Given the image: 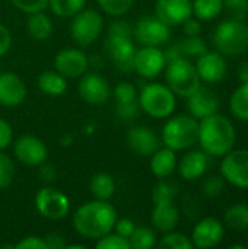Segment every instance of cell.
I'll list each match as a JSON object with an SVG mask.
<instances>
[{
    "instance_id": "1",
    "label": "cell",
    "mask_w": 248,
    "mask_h": 249,
    "mask_svg": "<svg viewBox=\"0 0 248 249\" xmlns=\"http://www.w3.org/2000/svg\"><path fill=\"white\" fill-rule=\"evenodd\" d=\"M117 219V210L111 203L94 198L77 207L73 214V228L79 236L96 241L113 232Z\"/></svg>"
},
{
    "instance_id": "2",
    "label": "cell",
    "mask_w": 248,
    "mask_h": 249,
    "mask_svg": "<svg viewBox=\"0 0 248 249\" xmlns=\"http://www.w3.org/2000/svg\"><path fill=\"white\" fill-rule=\"evenodd\" d=\"M197 143L208 156H225L237 143V130L234 123L219 112L199 120Z\"/></svg>"
},
{
    "instance_id": "3",
    "label": "cell",
    "mask_w": 248,
    "mask_h": 249,
    "mask_svg": "<svg viewBox=\"0 0 248 249\" xmlns=\"http://www.w3.org/2000/svg\"><path fill=\"white\" fill-rule=\"evenodd\" d=\"M199 120L190 114H178L167 118L161 130V143L175 152L191 149L197 143Z\"/></svg>"
},
{
    "instance_id": "4",
    "label": "cell",
    "mask_w": 248,
    "mask_h": 249,
    "mask_svg": "<svg viewBox=\"0 0 248 249\" xmlns=\"http://www.w3.org/2000/svg\"><path fill=\"white\" fill-rule=\"evenodd\" d=\"M142 112L155 120H167L175 112L177 96L164 83L149 82L142 86L137 95Z\"/></svg>"
},
{
    "instance_id": "5",
    "label": "cell",
    "mask_w": 248,
    "mask_h": 249,
    "mask_svg": "<svg viewBox=\"0 0 248 249\" xmlns=\"http://www.w3.org/2000/svg\"><path fill=\"white\" fill-rule=\"evenodd\" d=\"M212 44L225 57H238L248 50V25L246 20H222L212 34Z\"/></svg>"
},
{
    "instance_id": "6",
    "label": "cell",
    "mask_w": 248,
    "mask_h": 249,
    "mask_svg": "<svg viewBox=\"0 0 248 249\" xmlns=\"http://www.w3.org/2000/svg\"><path fill=\"white\" fill-rule=\"evenodd\" d=\"M165 85L175 96L187 98L202 86V80L190 58H177L165 66Z\"/></svg>"
},
{
    "instance_id": "7",
    "label": "cell",
    "mask_w": 248,
    "mask_h": 249,
    "mask_svg": "<svg viewBox=\"0 0 248 249\" xmlns=\"http://www.w3.org/2000/svg\"><path fill=\"white\" fill-rule=\"evenodd\" d=\"M70 19V36L82 48L92 45L104 32V16L96 9L85 7Z\"/></svg>"
},
{
    "instance_id": "8",
    "label": "cell",
    "mask_w": 248,
    "mask_h": 249,
    "mask_svg": "<svg viewBox=\"0 0 248 249\" xmlns=\"http://www.w3.org/2000/svg\"><path fill=\"white\" fill-rule=\"evenodd\" d=\"M132 36L139 45L161 47L171 38V28L155 15L142 16L132 26Z\"/></svg>"
},
{
    "instance_id": "9",
    "label": "cell",
    "mask_w": 248,
    "mask_h": 249,
    "mask_svg": "<svg viewBox=\"0 0 248 249\" xmlns=\"http://www.w3.org/2000/svg\"><path fill=\"white\" fill-rule=\"evenodd\" d=\"M104 51L117 70L123 73L133 71V58L136 53L133 36L107 34L104 41Z\"/></svg>"
},
{
    "instance_id": "10",
    "label": "cell",
    "mask_w": 248,
    "mask_h": 249,
    "mask_svg": "<svg viewBox=\"0 0 248 249\" xmlns=\"http://www.w3.org/2000/svg\"><path fill=\"white\" fill-rule=\"evenodd\" d=\"M34 203L37 212L48 220H61L70 212L69 197L63 191L48 185L37 191Z\"/></svg>"
},
{
    "instance_id": "11",
    "label": "cell",
    "mask_w": 248,
    "mask_h": 249,
    "mask_svg": "<svg viewBox=\"0 0 248 249\" xmlns=\"http://www.w3.org/2000/svg\"><path fill=\"white\" fill-rule=\"evenodd\" d=\"M221 159V177L225 182L248 190V149H232Z\"/></svg>"
},
{
    "instance_id": "12",
    "label": "cell",
    "mask_w": 248,
    "mask_h": 249,
    "mask_svg": "<svg viewBox=\"0 0 248 249\" xmlns=\"http://www.w3.org/2000/svg\"><path fill=\"white\" fill-rule=\"evenodd\" d=\"M165 66L167 60L161 47L140 45V48H136L133 58V71L140 77L146 80H153L164 73Z\"/></svg>"
},
{
    "instance_id": "13",
    "label": "cell",
    "mask_w": 248,
    "mask_h": 249,
    "mask_svg": "<svg viewBox=\"0 0 248 249\" xmlns=\"http://www.w3.org/2000/svg\"><path fill=\"white\" fill-rule=\"evenodd\" d=\"M113 88L110 82L98 71H86L79 77L77 93L91 105H104L111 99Z\"/></svg>"
},
{
    "instance_id": "14",
    "label": "cell",
    "mask_w": 248,
    "mask_h": 249,
    "mask_svg": "<svg viewBox=\"0 0 248 249\" xmlns=\"http://www.w3.org/2000/svg\"><path fill=\"white\" fill-rule=\"evenodd\" d=\"M139 90L136 89V86L130 82H118L111 92V99L114 101L115 105V114L120 120L129 123L136 120L142 109L139 105V99H137Z\"/></svg>"
},
{
    "instance_id": "15",
    "label": "cell",
    "mask_w": 248,
    "mask_h": 249,
    "mask_svg": "<svg viewBox=\"0 0 248 249\" xmlns=\"http://www.w3.org/2000/svg\"><path fill=\"white\" fill-rule=\"evenodd\" d=\"M225 238V225L213 216L202 217L191 231V242L194 248L210 249L222 244Z\"/></svg>"
},
{
    "instance_id": "16",
    "label": "cell",
    "mask_w": 248,
    "mask_h": 249,
    "mask_svg": "<svg viewBox=\"0 0 248 249\" xmlns=\"http://www.w3.org/2000/svg\"><path fill=\"white\" fill-rule=\"evenodd\" d=\"M15 158L26 166L38 168L48 159L47 144L37 136L25 134L15 140L13 143Z\"/></svg>"
},
{
    "instance_id": "17",
    "label": "cell",
    "mask_w": 248,
    "mask_h": 249,
    "mask_svg": "<svg viewBox=\"0 0 248 249\" xmlns=\"http://www.w3.org/2000/svg\"><path fill=\"white\" fill-rule=\"evenodd\" d=\"M89 69V57L82 48L67 47L54 57V70L69 79H79Z\"/></svg>"
},
{
    "instance_id": "18",
    "label": "cell",
    "mask_w": 248,
    "mask_h": 249,
    "mask_svg": "<svg viewBox=\"0 0 248 249\" xmlns=\"http://www.w3.org/2000/svg\"><path fill=\"white\" fill-rule=\"evenodd\" d=\"M194 66H196L200 80L209 85L222 82L228 71V63H227L225 55H222L216 50L215 51L208 50L205 54L197 57Z\"/></svg>"
},
{
    "instance_id": "19",
    "label": "cell",
    "mask_w": 248,
    "mask_h": 249,
    "mask_svg": "<svg viewBox=\"0 0 248 249\" xmlns=\"http://www.w3.org/2000/svg\"><path fill=\"white\" fill-rule=\"evenodd\" d=\"M155 16L170 28L181 26L193 16V0H156Z\"/></svg>"
},
{
    "instance_id": "20",
    "label": "cell",
    "mask_w": 248,
    "mask_h": 249,
    "mask_svg": "<svg viewBox=\"0 0 248 249\" xmlns=\"http://www.w3.org/2000/svg\"><path fill=\"white\" fill-rule=\"evenodd\" d=\"M126 143L133 153L146 158H149L162 144L156 131L146 125L132 127L126 134Z\"/></svg>"
},
{
    "instance_id": "21",
    "label": "cell",
    "mask_w": 248,
    "mask_h": 249,
    "mask_svg": "<svg viewBox=\"0 0 248 249\" xmlns=\"http://www.w3.org/2000/svg\"><path fill=\"white\" fill-rule=\"evenodd\" d=\"M186 99L189 114L196 120H203L209 115L216 114L221 107L218 93L208 86H200Z\"/></svg>"
},
{
    "instance_id": "22",
    "label": "cell",
    "mask_w": 248,
    "mask_h": 249,
    "mask_svg": "<svg viewBox=\"0 0 248 249\" xmlns=\"http://www.w3.org/2000/svg\"><path fill=\"white\" fill-rule=\"evenodd\" d=\"M28 89L22 77L13 71L0 73V105L13 108L19 107L26 98Z\"/></svg>"
},
{
    "instance_id": "23",
    "label": "cell",
    "mask_w": 248,
    "mask_h": 249,
    "mask_svg": "<svg viewBox=\"0 0 248 249\" xmlns=\"http://www.w3.org/2000/svg\"><path fill=\"white\" fill-rule=\"evenodd\" d=\"M209 163V156L202 149H189L177 162V172L178 175L187 181L193 182L196 179H200Z\"/></svg>"
},
{
    "instance_id": "24",
    "label": "cell",
    "mask_w": 248,
    "mask_h": 249,
    "mask_svg": "<svg viewBox=\"0 0 248 249\" xmlns=\"http://www.w3.org/2000/svg\"><path fill=\"white\" fill-rule=\"evenodd\" d=\"M180 219L181 213L174 201L153 204V210L151 213V225L156 232L167 233L177 229Z\"/></svg>"
},
{
    "instance_id": "25",
    "label": "cell",
    "mask_w": 248,
    "mask_h": 249,
    "mask_svg": "<svg viewBox=\"0 0 248 249\" xmlns=\"http://www.w3.org/2000/svg\"><path fill=\"white\" fill-rule=\"evenodd\" d=\"M149 158H151L149 160L151 172L159 179L168 178L177 171V162H178L177 152L167 146L156 149Z\"/></svg>"
},
{
    "instance_id": "26",
    "label": "cell",
    "mask_w": 248,
    "mask_h": 249,
    "mask_svg": "<svg viewBox=\"0 0 248 249\" xmlns=\"http://www.w3.org/2000/svg\"><path fill=\"white\" fill-rule=\"evenodd\" d=\"M26 31L32 39L45 41L53 35V31H54L53 19L45 13V10L31 13L28 15V19H26Z\"/></svg>"
},
{
    "instance_id": "27",
    "label": "cell",
    "mask_w": 248,
    "mask_h": 249,
    "mask_svg": "<svg viewBox=\"0 0 248 249\" xmlns=\"http://www.w3.org/2000/svg\"><path fill=\"white\" fill-rule=\"evenodd\" d=\"M38 88L48 96H61L67 90V79L57 70H45L38 76Z\"/></svg>"
},
{
    "instance_id": "28",
    "label": "cell",
    "mask_w": 248,
    "mask_h": 249,
    "mask_svg": "<svg viewBox=\"0 0 248 249\" xmlns=\"http://www.w3.org/2000/svg\"><path fill=\"white\" fill-rule=\"evenodd\" d=\"M224 225L232 232H246L248 231V204L237 203L225 209L224 212Z\"/></svg>"
},
{
    "instance_id": "29",
    "label": "cell",
    "mask_w": 248,
    "mask_h": 249,
    "mask_svg": "<svg viewBox=\"0 0 248 249\" xmlns=\"http://www.w3.org/2000/svg\"><path fill=\"white\" fill-rule=\"evenodd\" d=\"M115 188H117V185H115L114 177L107 172L95 174L89 182V191H91L92 197L96 200L110 201L113 198V196L115 194Z\"/></svg>"
},
{
    "instance_id": "30",
    "label": "cell",
    "mask_w": 248,
    "mask_h": 249,
    "mask_svg": "<svg viewBox=\"0 0 248 249\" xmlns=\"http://www.w3.org/2000/svg\"><path fill=\"white\" fill-rule=\"evenodd\" d=\"M229 109L237 120L248 123V82L240 83L232 92L229 98Z\"/></svg>"
},
{
    "instance_id": "31",
    "label": "cell",
    "mask_w": 248,
    "mask_h": 249,
    "mask_svg": "<svg viewBox=\"0 0 248 249\" xmlns=\"http://www.w3.org/2000/svg\"><path fill=\"white\" fill-rule=\"evenodd\" d=\"M224 12V0H193V16L210 22Z\"/></svg>"
},
{
    "instance_id": "32",
    "label": "cell",
    "mask_w": 248,
    "mask_h": 249,
    "mask_svg": "<svg viewBox=\"0 0 248 249\" xmlns=\"http://www.w3.org/2000/svg\"><path fill=\"white\" fill-rule=\"evenodd\" d=\"M130 242V249H151L156 247L158 236L156 231L151 226L145 225H136L132 236L129 238Z\"/></svg>"
},
{
    "instance_id": "33",
    "label": "cell",
    "mask_w": 248,
    "mask_h": 249,
    "mask_svg": "<svg viewBox=\"0 0 248 249\" xmlns=\"http://www.w3.org/2000/svg\"><path fill=\"white\" fill-rule=\"evenodd\" d=\"M181 57L184 58H197L202 54L208 51V44L205 39L197 35V36H184L183 39L175 42Z\"/></svg>"
},
{
    "instance_id": "34",
    "label": "cell",
    "mask_w": 248,
    "mask_h": 249,
    "mask_svg": "<svg viewBox=\"0 0 248 249\" xmlns=\"http://www.w3.org/2000/svg\"><path fill=\"white\" fill-rule=\"evenodd\" d=\"M86 0H48V7L53 15L70 19L76 13H79L82 9H85Z\"/></svg>"
},
{
    "instance_id": "35",
    "label": "cell",
    "mask_w": 248,
    "mask_h": 249,
    "mask_svg": "<svg viewBox=\"0 0 248 249\" xmlns=\"http://www.w3.org/2000/svg\"><path fill=\"white\" fill-rule=\"evenodd\" d=\"M156 247L161 249H191L193 242L190 239V236H187L186 233L177 232L175 229L171 232L164 233L159 241L156 242Z\"/></svg>"
},
{
    "instance_id": "36",
    "label": "cell",
    "mask_w": 248,
    "mask_h": 249,
    "mask_svg": "<svg viewBox=\"0 0 248 249\" xmlns=\"http://www.w3.org/2000/svg\"><path fill=\"white\" fill-rule=\"evenodd\" d=\"M99 9L113 18H120L129 13L134 4V0H96Z\"/></svg>"
},
{
    "instance_id": "37",
    "label": "cell",
    "mask_w": 248,
    "mask_h": 249,
    "mask_svg": "<svg viewBox=\"0 0 248 249\" xmlns=\"http://www.w3.org/2000/svg\"><path fill=\"white\" fill-rule=\"evenodd\" d=\"M178 194V188L172 184L164 179H161L153 188H152V203H168L175 201V197Z\"/></svg>"
},
{
    "instance_id": "38",
    "label": "cell",
    "mask_w": 248,
    "mask_h": 249,
    "mask_svg": "<svg viewBox=\"0 0 248 249\" xmlns=\"http://www.w3.org/2000/svg\"><path fill=\"white\" fill-rule=\"evenodd\" d=\"M16 175V166L13 159L0 150V190H6L12 185Z\"/></svg>"
},
{
    "instance_id": "39",
    "label": "cell",
    "mask_w": 248,
    "mask_h": 249,
    "mask_svg": "<svg viewBox=\"0 0 248 249\" xmlns=\"http://www.w3.org/2000/svg\"><path fill=\"white\" fill-rule=\"evenodd\" d=\"M95 247L96 249H130V242L115 232H110L105 236L96 239Z\"/></svg>"
},
{
    "instance_id": "40",
    "label": "cell",
    "mask_w": 248,
    "mask_h": 249,
    "mask_svg": "<svg viewBox=\"0 0 248 249\" xmlns=\"http://www.w3.org/2000/svg\"><path fill=\"white\" fill-rule=\"evenodd\" d=\"M224 12L229 19L246 20L248 16V0H224Z\"/></svg>"
},
{
    "instance_id": "41",
    "label": "cell",
    "mask_w": 248,
    "mask_h": 249,
    "mask_svg": "<svg viewBox=\"0 0 248 249\" xmlns=\"http://www.w3.org/2000/svg\"><path fill=\"white\" fill-rule=\"evenodd\" d=\"M224 188H225V179L221 175L208 177L202 184V193L209 198L219 197L224 193Z\"/></svg>"
},
{
    "instance_id": "42",
    "label": "cell",
    "mask_w": 248,
    "mask_h": 249,
    "mask_svg": "<svg viewBox=\"0 0 248 249\" xmlns=\"http://www.w3.org/2000/svg\"><path fill=\"white\" fill-rule=\"evenodd\" d=\"M22 13L31 15L48 9V0H9Z\"/></svg>"
},
{
    "instance_id": "43",
    "label": "cell",
    "mask_w": 248,
    "mask_h": 249,
    "mask_svg": "<svg viewBox=\"0 0 248 249\" xmlns=\"http://www.w3.org/2000/svg\"><path fill=\"white\" fill-rule=\"evenodd\" d=\"M15 249H47V244H45V239L44 238H39V236H25L22 238L20 241H18L15 245Z\"/></svg>"
},
{
    "instance_id": "44",
    "label": "cell",
    "mask_w": 248,
    "mask_h": 249,
    "mask_svg": "<svg viewBox=\"0 0 248 249\" xmlns=\"http://www.w3.org/2000/svg\"><path fill=\"white\" fill-rule=\"evenodd\" d=\"M13 143V128L12 125L0 117V150L7 149Z\"/></svg>"
},
{
    "instance_id": "45",
    "label": "cell",
    "mask_w": 248,
    "mask_h": 249,
    "mask_svg": "<svg viewBox=\"0 0 248 249\" xmlns=\"http://www.w3.org/2000/svg\"><path fill=\"white\" fill-rule=\"evenodd\" d=\"M134 228H136V223H134L133 220L123 217V219H117V220H115V225H114L113 232H115L117 235H120V236L129 239V238L132 236Z\"/></svg>"
},
{
    "instance_id": "46",
    "label": "cell",
    "mask_w": 248,
    "mask_h": 249,
    "mask_svg": "<svg viewBox=\"0 0 248 249\" xmlns=\"http://www.w3.org/2000/svg\"><path fill=\"white\" fill-rule=\"evenodd\" d=\"M12 44H13V36H12L10 29L4 23L0 22V58L4 57L10 51Z\"/></svg>"
},
{
    "instance_id": "47",
    "label": "cell",
    "mask_w": 248,
    "mask_h": 249,
    "mask_svg": "<svg viewBox=\"0 0 248 249\" xmlns=\"http://www.w3.org/2000/svg\"><path fill=\"white\" fill-rule=\"evenodd\" d=\"M181 29L184 36H197L202 34V20L191 16L181 25Z\"/></svg>"
},
{
    "instance_id": "48",
    "label": "cell",
    "mask_w": 248,
    "mask_h": 249,
    "mask_svg": "<svg viewBox=\"0 0 248 249\" xmlns=\"http://www.w3.org/2000/svg\"><path fill=\"white\" fill-rule=\"evenodd\" d=\"M108 34H115V35H129L132 36V25L127 23L126 20L117 19L108 26Z\"/></svg>"
},
{
    "instance_id": "49",
    "label": "cell",
    "mask_w": 248,
    "mask_h": 249,
    "mask_svg": "<svg viewBox=\"0 0 248 249\" xmlns=\"http://www.w3.org/2000/svg\"><path fill=\"white\" fill-rule=\"evenodd\" d=\"M38 168H39V178H41L44 182L50 184V182L56 181V178H57V171H56V166H54V165L44 162V163L39 165Z\"/></svg>"
},
{
    "instance_id": "50",
    "label": "cell",
    "mask_w": 248,
    "mask_h": 249,
    "mask_svg": "<svg viewBox=\"0 0 248 249\" xmlns=\"http://www.w3.org/2000/svg\"><path fill=\"white\" fill-rule=\"evenodd\" d=\"M44 239L47 244V249H66L67 245V242L60 233H48Z\"/></svg>"
},
{
    "instance_id": "51",
    "label": "cell",
    "mask_w": 248,
    "mask_h": 249,
    "mask_svg": "<svg viewBox=\"0 0 248 249\" xmlns=\"http://www.w3.org/2000/svg\"><path fill=\"white\" fill-rule=\"evenodd\" d=\"M237 79L240 83H247L248 82V60H244L238 64L237 67Z\"/></svg>"
},
{
    "instance_id": "52",
    "label": "cell",
    "mask_w": 248,
    "mask_h": 249,
    "mask_svg": "<svg viewBox=\"0 0 248 249\" xmlns=\"http://www.w3.org/2000/svg\"><path fill=\"white\" fill-rule=\"evenodd\" d=\"M86 247L85 245H82V244H72V245H66V249H85Z\"/></svg>"
},
{
    "instance_id": "53",
    "label": "cell",
    "mask_w": 248,
    "mask_h": 249,
    "mask_svg": "<svg viewBox=\"0 0 248 249\" xmlns=\"http://www.w3.org/2000/svg\"><path fill=\"white\" fill-rule=\"evenodd\" d=\"M231 249H244L247 248V245H241V244H234V245H229Z\"/></svg>"
},
{
    "instance_id": "54",
    "label": "cell",
    "mask_w": 248,
    "mask_h": 249,
    "mask_svg": "<svg viewBox=\"0 0 248 249\" xmlns=\"http://www.w3.org/2000/svg\"><path fill=\"white\" fill-rule=\"evenodd\" d=\"M247 248H248V242H247Z\"/></svg>"
}]
</instances>
